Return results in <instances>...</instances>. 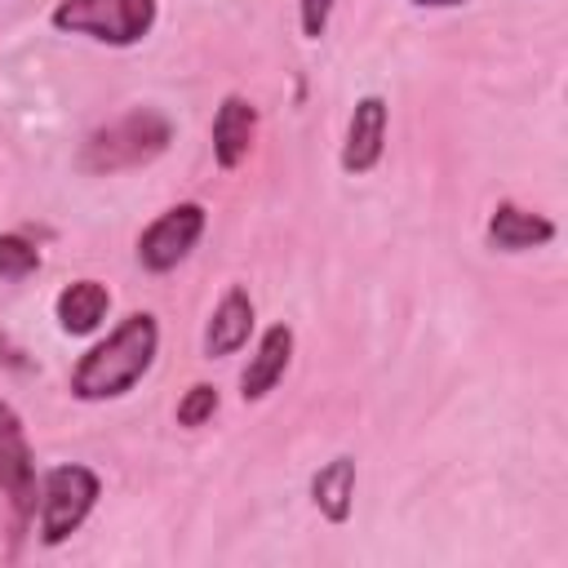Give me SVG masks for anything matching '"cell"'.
Masks as SVG:
<instances>
[{"label": "cell", "instance_id": "obj_1", "mask_svg": "<svg viewBox=\"0 0 568 568\" xmlns=\"http://www.w3.org/2000/svg\"><path fill=\"white\" fill-rule=\"evenodd\" d=\"M160 346V328L146 311H133L106 342H98L71 373V390L80 399H115L124 395L155 359Z\"/></svg>", "mask_w": 568, "mask_h": 568}, {"label": "cell", "instance_id": "obj_2", "mask_svg": "<svg viewBox=\"0 0 568 568\" xmlns=\"http://www.w3.org/2000/svg\"><path fill=\"white\" fill-rule=\"evenodd\" d=\"M155 0H62L53 27L71 36H93L102 44H133L151 31Z\"/></svg>", "mask_w": 568, "mask_h": 568}, {"label": "cell", "instance_id": "obj_3", "mask_svg": "<svg viewBox=\"0 0 568 568\" xmlns=\"http://www.w3.org/2000/svg\"><path fill=\"white\" fill-rule=\"evenodd\" d=\"M98 501V475L89 466H53L44 475V497H40V541L58 546L67 541L84 515Z\"/></svg>", "mask_w": 568, "mask_h": 568}, {"label": "cell", "instance_id": "obj_4", "mask_svg": "<svg viewBox=\"0 0 568 568\" xmlns=\"http://www.w3.org/2000/svg\"><path fill=\"white\" fill-rule=\"evenodd\" d=\"M164 142H169V120L155 115V111H133V115H124L120 124L102 129V133L89 142L84 164H89V169L142 164V160H151L155 151H164Z\"/></svg>", "mask_w": 568, "mask_h": 568}, {"label": "cell", "instance_id": "obj_5", "mask_svg": "<svg viewBox=\"0 0 568 568\" xmlns=\"http://www.w3.org/2000/svg\"><path fill=\"white\" fill-rule=\"evenodd\" d=\"M204 231V209L200 204H173L160 213L142 235H138V262L146 271H173L200 240Z\"/></svg>", "mask_w": 568, "mask_h": 568}, {"label": "cell", "instance_id": "obj_6", "mask_svg": "<svg viewBox=\"0 0 568 568\" xmlns=\"http://www.w3.org/2000/svg\"><path fill=\"white\" fill-rule=\"evenodd\" d=\"M0 493L13 506V519L27 524L36 510V462H31L22 422L4 399H0Z\"/></svg>", "mask_w": 568, "mask_h": 568}, {"label": "cell", "instance_id": "obj_7", "mask_svg": "<svg viewBox=\"0 0 568 568\" xmlns=\"http://www.w3.org/2000/svg\"><path fill=\"white\" fill-rule=\"evenodd\" d=\"M382 142H386V102L382 98H359L355 115H351L342 169L346 173H368L382 160Z\"/></svg>", "mask_w": 568, "mask_h": 568}, {"label": "cell", "instance_id": "obj_8", "mask_svg": "<svg viewBox=\"0 0 568 568\" xmlns=\"http://www.w3.org/2000/svg\"><path fill=\"white\" fill-rule=\"evenodd\" d=\"M253 129H257V111L244 98H222L217 115H213V155L222 169H235L248 146H253Z\"/></svg>", "mask_w": 568, "mask_h": 568}, {"label": "cell", "instance_id": "obj_9", "mask_svg": "<svg viewBox=\"0 0 568 568\" xmlns=\"http://www.w3.org/2000/svg\"><path fill=\"white\" fill-rule=\"evenodd\" d=\"M288 355H293V328L288 324H271L257 342V355L248 359L240 386H244V399H262L288 368Z\"/></svg>", "mask_w": 568, "mask_h": 568}, {"label": "cell", "instance_id": "obj_10", "mask_svg": "<svg viewBox=\"0 0 568 568\" xmlns=\"http://www.w3.org/2000/svg\"><path fill=\"white\" fill-rule=\"evenodd\" d=\"M248 333H253V302H248L244 288H231V293L217 302V311H213V320H209V333H204L209 359H222V355L240 351V346L248 342Z\"/></svg>", "mask_w": 568, "mask_h": 568}, {"label": "cell", "instance_id": "obj_11", "mask_svg": "<svg viewBox=\"0 0 568 568\" xmlns=\"http://www.w3.org/2000/svg\"><path fill=\"white\" fill-rule=\"evenodd\" d=\"M488 240L506 253H519V248H537L546 240H555V222H546L541 213H528L519 204H497L493 217H488Z\"/></svg>", "mask_w": 568, "mask_h": 568}, {"label": "cell", "instance_id": "obj_12", "mask_svg": "<svg viewBox=\"0 0 568 568\" xmlns=\"http://www.w3.org/2000/svg\"><path fill=\"white\" fill-rule=\"evenodd\" d=\"M106 306H111V293H106L98 280H75V284H67V288L58 293V324H62L71 337L93 333V328L102 324Z\"/></svg>", "mask_w": 568, "mask_h": 568}, {"label": "cell", "instance_id": "obj_13", "mask_svg": "<svg viewBox=\"0 0 568 568\" xmlns=\"http://www.w3.org/2000/svg\"><path fill=\"white\" fill-rule=\"evenodd\" d=\"M311 497H315L324 519L342 524L351 515V501H355V462L351 457H333L328 466H320V475L311 479Z\"/></svg>", "mask_w": 568, "mask_h": 568}, {"label": "cell", "instance_id": "obj_14", "mask_svg": "<svg viewBox=\"0 0 568 568\" xmlns=\"http://www.w3.org/2000/svg\"><path fill=\"white\" fill-rule=\"evenodd\" d=\"M40 266V248L18 240V235H0V275L4 280H22Z\"/></svg>", "mask_w": 568, "mask_h": 568}, {"label": "cell", "instance_id": "obj_15", "mask_svg": "<svg viewBox=\"0 0 568 568\" xmlns=\"http://www.w3.org/2000/svg\"><path fill=\"white\" fill-rule=\"evenodd\" d=\"M213 413H217V390L200 382V386H191V390L182 395V404H178V426H204Z\"/></svg>", "mask_w": 568, "mask_h": 568}, {"label": "cell", "instance_id": "obj_16", "mask_svg": "<svg viewBox=\"0 0 568 568\" xmlns=\"http://www.w3.org/2000/svg\"><path fill=\"white\" fill-rule=\"evenodd\" d=\"M328 13H333V0H302V31L311 40H320L328 27Z\"/></svg>", "mask_w": 568, "mask_h": 568}, {"label": "cell", "instance_id": "obj_17", "mask_svg": "<svg viewBox=\"0 0 568 568\" xmlns=\"http://www.w3.org/2000/svg\"><path fill=\"white\" fill-rule=\"evenodd\" d=\"M413 4H430V9H448V4H462V0H413Z\"/></svg>", "mask_w": 568, "mask_h": 568}]
</instances>
